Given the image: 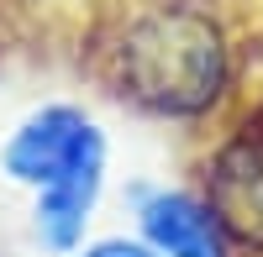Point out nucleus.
Listing matches in <instances>:
<instances>
[{"mask_svg":"<svg viewBox=\"0 0 263 257\" xmlns=\"http://www.w3.org/2000/svg\"><path fill=\"white\" fill-rule=\"evenodd\" d=\"M79 63L126 111L211 132L237 111L242 27L227 0H95Z\"/></svg>","mask_w":263,"mask_h":257,"instance_id":"f257e3e1","label":"nucleus"},{"mask_svg":"<svg viewBox=\"0 0 263 257\" xmlns=\"http://www.w3.org/2000/svg\"><path fill=\"white\" fill-rule=\"evenodd\" d=\"M195 195L211 205L232 257H263V111H232L195 153Z\"/></svg>","mask_w":263,"mask_h":257,"instance_id":"f03ea898","label":"nucleus"},{"mask_svg":"<svg viewBox=\"0 0 263 257\" xmlns=\"http://www.w3.org/2000/svg\"><path fill=\"white\" fill-rule=\"evenodd\" d=\"M100 158H111V147H105V132L84 116V105L48 100L6 137V147H0V174L37 195V189H48L53 179L74 174L84 163H100Z\"/></svg>","mask_w":263,"mask_h":257,"instance_id":"7ed1b4c3","label":"nucleus"},{"mask_svg":"<svg viewBox=\"0 0 263 257\" xmlns=\"http://www.w3.org/2000/svg\"><path fill=\"white\" fill-rule=\"evenodd\" d=\"M132 216H137V237L158 257H232L221 226H216L211 205L195 195V184L137 189Z\"/></svg>","mask_w":263,"mask_h":257,"instance_id":"20e7f679","label":"nucleus"},{"mask_svg":"<svg viewBox=\"0 0 263 257\" xmlns=\"http://www.w3.org/2000/svg\"><path fill=\"white\" fill-rule=\"evenodd\" d=\"M100 189H105V158L53 179L48 189H37L32 195V231H37L42 252L74 257L84 247V231H90V216L100 205Z\"/></svg>","mask_w":263,"mask_h":257,"instance_id":"39448f33","label":"nucleus"},{"mask_svg":"<svg viewBox=\"0 0 263 257\" xmlns=\"http://www.w3.org/2000/svg\"><path fill=\"white\" fill-rule=\"evenodd\" d=\"M95 0H0V16L6 21H27V16H63V11H74L79 21H84V11H90Z\"/></svg>","mask_w":263,"mask_h":257,"instance_id":"423d86ee","label":"nucleus"},{"mask_svg":"<svg viewBox=\"0 0 263 257\" xmlns=\"http://www.w3.org/2000/svg\"><path fill=\"white\" fill-rule=\"evenodd\" d=\"M74 257H158L142 237H100V242H84Z\"/></svg>","mask_w":263,"mask_h":257,"instance_id":"0eeeda50","label":"nucleus"}]
</instances>
